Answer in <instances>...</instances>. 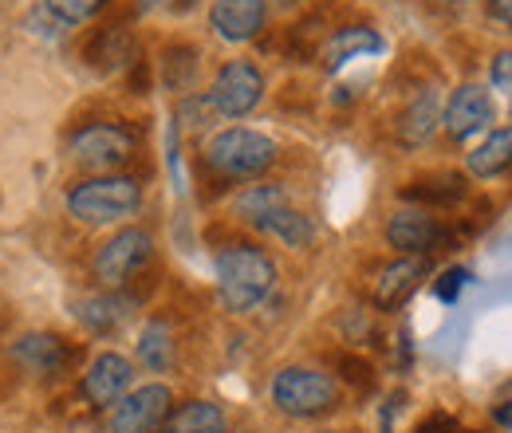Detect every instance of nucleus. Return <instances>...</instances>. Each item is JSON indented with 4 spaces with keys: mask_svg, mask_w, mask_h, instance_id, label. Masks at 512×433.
I'll return each mask as SVG.
<instances>
[{
    "mask_svg": "<svg viewBox=\"0 0 512 433\" xmlns=\"http://www.w3.org/2000/svg\"><path fill=\"white\" fill-rule=\"evenodd\" d=\"M217 272V296L237 315L256 311L276 288V264L256 245H225L213 260Z\"/></svg>",
    "mask_w": 512,
    "mask_h": 433,
    "instance_id": "f257e3e1",
    "label": "nucleus"
},
{
    "mask_svg": "<svg viewBox=\"0 0 512 433\" xmlns=\"http://www.w3.org/2000/svg\"><path fill=\"white\" fill-rule=\"evenodd\" d=\"M276 158H280V146L268 134L249 130V126H229V130L213 134L205 146V166L225 182L260 178L264 170L276 166Z\"/></svg>",
    "mask_w": 512,
    "mask_h": 433,
    "instance_id": "f03ea898",
    "label": "nucleus"
},
{
    "mask_svg": "<svg viewBox=\"0 0 512 433\" xmlns=\"http://www.w3.org/2000/svg\"><path fill=\"white\" fill-rule=\"evenodd\" d=\"M142 209V186L127 174H99L67 189V213L79 225H119Z\"/></svg>",
    "mask_w": 512,
    "mask_h": 433,
    "instance_id": "7ed1b4c3",
    "label": "nucleus"
},
{
    "mask_svg": "<svg viewBox=\"0 0 512 433\" xmlns=\"http://www.w3.org/2000/svg\"><path fill=\"white\" fill-rule=\"evenodd\" d=\"M272 406L284 418H323L339 406V382L320 367H284L272 378Z\"/></svg>",
    "mask_w": 512,
    "mask_h": 433,
    "instance_id": "20e7f679",
    "label": "nucleus"
},
{
    "mask_svg": "<svg viewBox=\"0 0 512 433\" xmlns=\"http://www.w3.org/2000/svg\"><path fill=\"white\" fill-rule=\"evenodd\" d=\"M150 260H154V237L146 229H119L111 241L99 245L95 260H91V272H95L103 292H123V288H130L134 276L146 272Z\"/></svg>",
    "mask_w": 512,
    "mask_h": 433,
    "instance_id": "39448f33",
    "label": "nucleus"
},
{
    "mask_svg": "<svg viewBox=\"0 0 512 433\" xmlns=\"http://www.w3.org/2000/svg\"><path fill=\"white\" fill-rule=\"evenodd\" d=\"M134 150H138L134 134L119 123H91L75 130L71 138V162L91 174H119L123 166H130Z\"/></svg>",
    "mask_w": 512,
    "mask_h": 433,
    "instance_id": "423d86ee",
    "label": "nucleus"
},
{
    "mask_svg": "<svg viewBox=\"0 0 512 433\" xmlns=\"http://www.w3.org/2000/svg\"><path fill=\"white\" fill-rule=\"evenodd\" d=\"M205 99H209L213 115L245 119L264 99V75H260V67L253 60H229L213 75V87L205 91Z\"/></svg>",
    "mask_w": 512,
    "mask_h": 433,
    "instance_id": "0eeeda50",
    "label": "nucleus"
},
{
    "mask_svg": "<svg viewBox=\"0 0 512 433\" xmlns=\"http://www.w3.org/2000/svg\"><path fill=\"white\" fill-rule=\"evenodd\" d=\"M170 410H174L170 386L146 382V386H138V390H127V394L111 406L107 430L111 433H162Z\"/></svg>",
    "mask_w": 512,
    "mask_h": 433,
    "instance_id": "6e6552de",
    "label": "nucleus"
},
{
    "mask_svg": "<svg viewBox=\"0 0 512 433\" xmlns=\"http://www.w3.org/2000/svg\"><path fill=\"white\" fill-rule=\"evenodd\" d=\"M386 241L402 256H430L449 245V229L430 209H398L386 221Z\"/></svg>",
    "mask_w": 512,
    "mask_h": 433,
    "instance_id": "1a4fd4ad",
    "label": "nucleus"
},
{
    "mask_svg": "<svg viewBox=\"0 0 512 433\" xmlns=\"http://www.w3.org/2000/svg\"><path fill=\"white\" fill-rule=\"evenodd\" d=\"M497 119V107H493V95L481 87V83H465L449 95V103L442 107V126L453 142H469L473 134L489 130Z\"/></svg>",
    "mask_w": 512,
    "mask_h": 433,
    "instance_id": "9d476101",
    "label": "nucleus"
},
{
    "mask_svg": "<svg viewBox=\"0 0 512 433\" xmlns=\"http://www.w3.org/2000/svg\"><path fill=\"white\" fill-rule=\"evenodd\" d=\"M12 359L36 378H60L79 359V347H71L67 339L52 335V331H32L12 343Z\"/></svg>",
    "mask_w": 512,
    "mask_h": 433,
    "instance_id": "9b49d317",
    "label": "nucleus"
},
{
    "mask_svg": "<svg viewBox=\"0 0 512 433\" xmlns=\"http://www.w3.org/2000/svg\"><path fill=\"white\" fill-rule=\"evenodd\" d=\"M127 390H134V367H130L127 355H119V351L95 355L87 374H83V382H79V394H83L95 410L115 406Z\"/></svg>",
    "mask_w": 512,
    "mask_h": 433,
    "instance_id": "f8f14e48",
    "label": "nucleus"
},
{
    "mask_svg": "<svg viewBox=\"0 0 512 433\" xmlns=\"http://www.w3.org/2000/svg\"><path fill=\"white\" fill-rule=\"evenodd\" d=\"M268 4L264 0H213L209 8V28L225 44H249L264 32Z\"/></svg>",
    "mask_w": 512,
    "mask_h": 433,
    "instance_id": "ddd939ff",
    "label": "nucleus"
},
{
    "mask_svg": "<svg viewBox=\"0 0 512 433\" xmlns=\"http://www.w3.org/2000/svg\"><path fill=\"white\" fill-rule=\"evenodd\" d=\"M83 56L99 75H119V71L138 63V40H134L127 24H103V28L91 32Z\"/></svg>",
    "mask_w": 512,
    "mask_h": 433,
    "instance_id": "4468645a",
    "label": "nucleus"
},
{
    "mask_svg": "<svg viewBox=\"0 0 512 433\" xmlns=\"http://www.w3.org/2000/svg\"><path fill=\"white\" fill-rule=\"evenodd\" d=\"M426 268H430L426 256H398L394 264H386L383 272L375 276V284H371V300H375V308L379 311L402 308V304L414 296V288L422 284Z\"/></svg>",
    "mask_w": 512,
    "mask_h": 433,
    "instance_id": "2eb2a0df",
    "label": "nucleus"
},
{
    "mask_svg": "<svg viewBox=\"0 0 512 433\" xmlns=\"http://www.w3.org/2000/svg\"><path fill=\"white\" fill-rule=\"evenodd\" d=\"M134 311V296L127 292H99L75 304V319L95 335H115Z\"/></svg>",
    "mask_w": 512,
    "mask_h": 433,
    "instance_id": "dca6fc26",
    "label": "nucleus"
},
{
    "mask_svg": "<svg viewBox=\"0 0 512 433\" xmlns=\"http://www.w3.org/2000/svg\"><path fill=\"white\" fill-rule=\"evenodd\" d=\"M438 126H442V99L434 87H426L398 115V138H402V146H426Z\"/></svg>",
    "mask_w": 512,
    "mask_h": 433,
    "instance_id": "f3484780",
    "label": "nucleus"
},
{
    "mask_svg": "<svg viewBox=\"0 0 512 433\" xmlns=\"http://www.w3.org/2000/svg\"><path fill=\"white\" fill-rule=\"evenodd\" d=\"M383 52V36L367 24H351V28H339L327 44H323V67L327 71H339L351 60H363V56H379Z\"/></svg>",
    "mask_w": 512,
    "mask_h": 433,
    "instance_id": "a211bd4d",
    "label": "nucleus"
},
{
    "mask_svg": "<svg viewBox=\"0 0 512 433\" xmlns=\"http://www.w3.org/2000/svg\"><path fill=\"white\" fill-rule=\"evenodd\" d=\"M253 225L264 233V237H272V241H280V245H288V248H308L312 245V237H316L312 217L300 213V209L288 205V201L276 205V209H268V213H260Z\"/></svg>",
    "mask_w": 512,
    "mask_h": 433,
    "instance_id": "6ab92c4d",
    "label": "nucleus"
},
{
    "mask_svg": "<svg viewBox=\"0 0 512 433\" xmlns=\"http://www.w3.org/2000/svg\"><path fill=\"white\" fill-rule=\"evenodd\" d=\"M406 201H414L418 209H446L465 201V178L461 174H422L402 189Z\"/></svg>",
    "mask_w": 512,
    "mask_h": 433,
    "instance_id": "aec40b11",
    "label": "nucleus"
},
{
    "mask_svg": "<svg viewBox=\"0 0 512 433\" xmlns=\"http://www.w3.org/2000/svg\"><path fill=\"white\" fill-rule=\"evenodd\" d=\"M509 166H512V126L493 130L481 146H473V150L465 154V170H469L473 178H497V174H505Z\"/></svg>",
    "mask_w": 512,
    "mask_h": 433,
    "instance_id": "412c9836",
    "label": "nucleus"
},
{
    "mask_svg": "<svg viewBox=\"0 0 512 433\" xmlns=\"http://www.w3.org/2000/svg\"><path fill=\"white\" fill-rule=\"evenodd\" d=\"M162 433H225V410L217 402L190 398V402H182V406L170 410Z\"/></svg>",
    "mask_w": 512,
    "mask_h": 433,
    "instance_id": "4be33fe9",
    "label": "nucleus"
},
{
    "mask_svg": "<svg viewBox=\"0 0 512 433\" xmlns=\"http://www.w3.org/2000/svg\"><path fill=\"white\" fill-rule=\"evenodd\" d=\"M138 363L154 374L174 367V331H170V323L150 319L142 327V335H138Z\"/></svg>",
    "mask_w": 512,
    "mask_h": 433,
    "instance_id": "5701e85b",
    "label": "nucleus"
},
{
    "mask_svg": "<svg viewBox=\"0 0 512 433\" xmlns=\"http://www.w3.org/2000/svg\"><path fill=\"white\" fill-rule=\"evenodd\" d=\"M162 75H166L170 91H190L193 79H197V52L190 44H170L166 60H162Z\"/></svg>",
    "mask_w": 512,
    "mask_h": 433,
    "instance_id": "b1692460",
    "label": "nucleus"
},
{
    "mask_svg": "<svg viewBox=\"0 0 512 433\" xmlns=\"http://www.w3.org/2000/svg\"><path fill=\"white\" fill-rule=\"evenodd\" d=\"M284 201H288V193L280 186H253L237 197V213H241L245 221H256L260 213H268V209H276V205H284Z\"/></svg>",
    "mask_w": 512,
    "mask_h": 433,
    "instance_id": "393cba45",
    "label": "nucleus"
},
{
    "mask_svg": "<svg viewBox=\"0 0 512 433\" xmlns=\"http://www.w3.org/2000/svg\"><path fill=\"white\" fill-rule=\"evenodd\" d=\"M103 4H107V0H44V8H48L64 28H79V24H87L91 16H99V12H103Z\"/></svg>",
    "mask_w": 512,
    "mask_h": 433,
    "instance_id": "a878e982",
    "label": "nucleus"
},
{
    "mask_svg": "<svg viewBox=\"0 0 512 433\" xmlns=\"http://www.w3.org/2000/svg\"><path fill=\"white\" fill-rule=\"evenodd\" d=\"M335 371H339V378L343 382H351L355 390H375V367L363 359V355H351V351H343L339 359H335Z\"/></svg>",
    "mask_w": 512,
    "mask_h": 433,
    "instance_id": "bb28decb",
    "label": "nucleus"
},
{
    "mask_svg": "<svg viewBox=\"0 0 512 433\" xmlns=\"http://www.w3.org/2000/svg\"><path fill=\"white\" fill-rule=\"evenodd\" d=\"M489 83H493V91L505 95V103H509L512 111V48L493 56V63H489Z\"/></svg>",
    "mask_w": 512,
    "mask_h": 433,
    "instance_id": "cd10ccee",
    "label": "nucleus"
},
{
    "mask_svg": "<svg viewBox=\"0 0 512 433\" xmlns=\"http://www.w3.org/2000/svg\"><path fill=\"white\" fill-rule=\"evenodd\" d=\"M465 280H469V272H465V268H446V272L434 280V296H438L442 304H453V300L461 296Z\"/></svg>",
    "mask_w": 512,
    "mask_h": 433,
    "instance_id": "c85d7f7f",
    "label": "nucleus"
},
{
    "mask_svg": "<svg viewBox=\"0 0 512 433\" xmlns=\"http://www.w3.org/2000/svg\"><path fill=\"white\" fill-rule=\"evenodd\" d=\"M414 433H461V426H457V418H453V414L434 410V414H426V418L418 422V430Z\"/></svg>",
    "mask_w": 512,
    "mask_h": 433,
    "instance_id": "c756f323",
    "label": "nucleus"
},
{
    "mask_svg": "<svg viewBox=\"0 0 512 433\" xmlns=\"http://www.w3.org/2000/svg\"><path fill=\"white\" fill-rule=\"evenodd\" d=\"M489 16L512 32V0H489Z\"/></svg>",
    "mask_w": 512,
    "mask_h": 433,
    "instance_id": "7c9ffc66",
    "label": "nucleus"
},
{
    "mask_svg": "<svg viewBox=\"0 0 512 433\" xmlns=\"http://www.w3.org/2000/svg\"><path fill=\"white\" fill-rule=\"evenodd\" d=\"M493 422H497L501 430H512V402H501V406H493Z\"/></svg>",
    "mask_w": 512,
    "mask_h": 433,
    "instance_id": "2f4dec72",
    "label": "nucleus"
},
{
    "mask_svg": "<svg viewBox=\"0 0 512 433\" xmlns=\"http://www.w3.org/2000/svg\"><path fill=\"white\" fill-rule=\"evenodd\" d=\"M162 4H170V0H142V8H162Z\"/></svg>",
    "mask_w": 512,
    "mask_h": 433,
    "instance_id": "473e14b6",
    "label": "nucleus"
},
{
    "mask_svg": "<svg viewBox=\"0 0 512 433\" xmlns=\"http://www.w3.org/2000/svg\"><path fill=\"white\" fill-rule=\"evenodd\" d=\"M453 4H469V0H453Z\"/></svg>",
    "mask_w": 512,
    "mask_h": 433,
    "instance_id": "72a5a7b5",
    "label": "nucleus"
},
{
    "mask_svg": "<svg viewBox=\"0 0 512 433\" xmlns=\"http://www.w3.org/2000/svg\"><path fill=\"white\" fill-rule=\"evenodd\" d=\"M316 433H335V430H316Z\"/></svg>",
    "mask_w": 512,
    "mask_h": 433,
    "instance_id": "f704fd0d",
    "label": "nucleus"
}]
</instances>
